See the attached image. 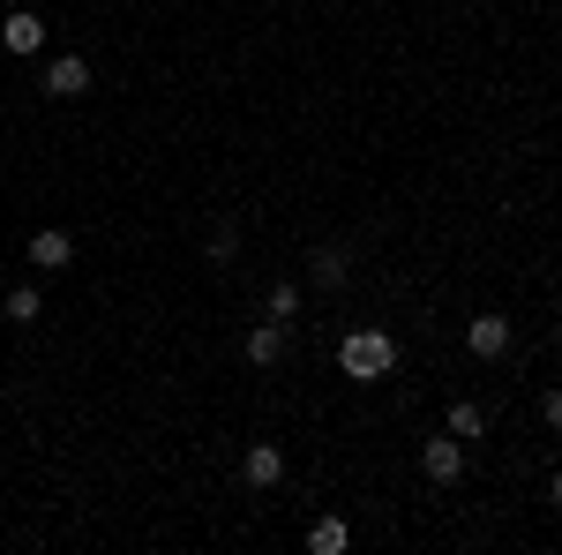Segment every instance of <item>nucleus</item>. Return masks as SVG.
<instances>
[{
	"label": "nucleus",
	"instance_id": "f257e3e1",
	"mask_svg": "<svg viewBox=\"0 0 562 555\" xmlns=\"http://www.w3.org/2000/svg\"><path fill=\"white\" fill-rule=\"evenodd\" d=\"M338 368H346L352 384H383L390 368H397V345H390V331H352V338L338 345Z\"/></svg>",
	"mask_w": 562,
	"mask_h": 555
},
{
	"label": "nucleus",
	"instance_id": "f03ea898",
	"mask_svg": "<svg viewBox=\"0 0 562 555\" xmlns=\"http://www.w3.org/2000/svg\"><path fill=\"white\" fill-rule=\"evenodd\" d=\"M420 473H428L435 488H450V480L465 473V443H458V435H435V443H420Z\"/></svg>",
	"mask_w": 562,
	"mask_h": 555
},
{
	"label": "nucleus",
	"instance_id": "7ed1b4c3",
	"mask_svg": "<svg viewBox=\"0 0 562 555\" xmlns=\"http://www.w3.org/2000/svg\"><path fill=\"white\" fill-rule=\"evenodd\" d=\"M465 353H473V360H503V353H510V315H480V323H465Z\"/></svg>",
	"mask_w": 562,
	"mask_h": 555
},
{
	"label": "nucleus",
	"instance_id": "20e7f679",
	"mask_svg": "<svg viewBox=\"0 0 562 555\" xmlns=\"http://www.w3.org/2000/svg\"><path fill=\"white\" fill-rule=\"evenodd\" d=\"M240 480H248V488H278V480H285V451H278V443H248V451H240Z\"/></svg>",
	"mask_w": 562,
	"mask_h": 555
},
{
	"label": "nucleus",
	"instance_id": "39448f33",
	"mask_svg": "<svg viewBox=\"0 0 562 555\" xmlns=\"http://www.w3.org/2000/svg\"><path fill=\"white\" fill-rule=\"evenodd\" d=\"M0 45H8V53H38V45H45V23L31 15V8H15V15H0Z\"/></svg>",
	"mask_w": 562,
	"mask_h": 555
},
{
	"label": "nucleus",
	"instance_id": "423d86ee",
	"mask_svg": "<svg viewBox=\"0 0 562 555\" xmlns=\"http://www.w3.org/2000/svg\"><path fill=\"white\" fill-rule=\"evenodd\" d=\"M45 90H53V98H83V90H90V60H76V53H60V60L45 68Z\"/></svg>",
	"mask_w": 562,
	"mask_h": 555
},
{
	"label": "nucleus",
	"instance_id": "0eeeda50",
	"mask_svg": "<svg viewBox=\"0 0 562 555\" xmlns=\"http://www.w3.org/2000/svg\"><path fill=\"white\" fill-rule=\"evenodd\" d=\"M31 263H38V270H68V263H76V241H68V233H53V225H45L38 241H31Z\"/></svg>",
	"mask_w": 562,
	"mask_h": 555
},
{
	"label": "nucleus",
	"instance_id": "6e6552de",
	"mask_svg": "<svg viewBox=\"0 0 562 555\" xmlns=\"http://www.w3.org/2000/svg\"><path fill=\"white\" fill-rule=\"evenodd\" d=\"M278 353H285V323L270 315V323H256V331H248V360H256V368H270Z\"/></svg>",
	"mask_w": 562,
	"mask_h": 555
},
{
	"label": "nucleus",
	"instance_id": "1a4fd4ad",
	"mask_svg": "<svg viewBox=\"0 0 562 555\" xmlns=\"http://www.w3.org/2000/svg\"><path fill=\"white\" fill-rule=\"evenodd\" d=\"M307 278H315V286H346V248H338V241H323V248L307 256Z\"/></svg>",
	"mask_w": 562,
	"mask_h": 555
},
{
	"label": "nucleus",
	"instance_id": "9d476101",
	"mask_svg": "<svg viewBox=\"0 0 562 555\" xmlns=\"http://www.w3.org/2000/svg\"><path fill=\"white\" fill-rule=\"evenodd\" d=\"M346 541H352L346 518H315V525H307V548L315 555H346Z\"/></svg>",
	"mask_w": 562,
	"mask_h": 555
},
{
	"label": "nucleus",
	"instance_id": "9b49d317",
	"mask_svg": "<svg viewBox=\"0 0 562 555\" xmlns=\"http://www.w3.org/2000/svg\"><path fill=\"white\" fill-rule=\"evenodd\" d=\"M450 435H458V443H473V435H487V413H480L473 398H458V406H450Z\"/></svg>",
	"mask_w": 562,
	"mask_h": 555
},
{
	"label": "nucleus",
	"instance_id": "f8f14e48",
	"mask_svg": "<svg viewBox=\"0 0 562 555\" xmlns=\"http://www.w3.org/2000/svg\"><path fill=\"white\" fill-rule=\"evenodd\" d=\"M38 286H15V293H8V323H38Z\"/></svg>",
	"mask_w": 562,
	"mask_h": 555
},
{
	"label": "nucleus",
	"instance_id": "ddd939ff",
	"mask_svg": "<svg viewBox=\"0 0 562 555\" xmlns=\"http://www.w3.org/2000/svg\"><path fill=\"white\" fill-rule=\"evenodd\" d=\"M293 308H301V286H270V315H278V323H285Z\"/></svg>",
	"mask_w": 562,
	"mask_h": 555
},
{
	"label": "nucleus",
	"instance_id": "4468645a",
	"mask_svg": "<svg viewBox=\"0 0 562 555\" xmlns=\"http://www.w3.org/2000/svg\"><path fill=\"white\" fill-rule=\"evenodd\" d=\"M540 421H548V428L562 435V390H540Z\"/></svg>",
	"mask_w": 562,
	"mask_h": 555
},
{
	"label": "nucleus",
	"instance_id": "2eb2a0df",
	"mask_svg": "<svg viewBox=\"0 0 562 555\" xmlns=\"http://www.w3.org/2000/svg\"><path fill=\"white\" fill-rule=\"evenodd\" d=\"M548 503H555V511H562V473H555V480H548Z\"/></svg>",
	"mask_w": 562,
	"mask_h": 555
}]
</instances>
